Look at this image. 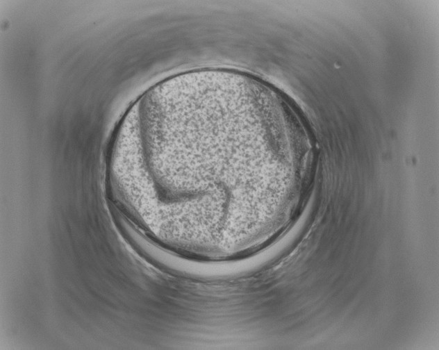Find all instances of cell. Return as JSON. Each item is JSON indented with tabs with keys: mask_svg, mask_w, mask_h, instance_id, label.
Masks as SVG:
<instances>
[{
	"mask_svg": "<svg viewBox=\"0 0 439 350\" xmlns=\"http://www.w3.org/2000/svg\"><path fill=\"white\" fill-rule=\"evenodd\" d=\"M145 226L166 247L225 256L270 240L288 217L292 172L265 102L199 88L140 112Z\"/></svg>",
	"mask_w": 439,
	"mask_h": 350,
	"instance_id": "obj_1",
	"label": "cell"
}]
</instances>
